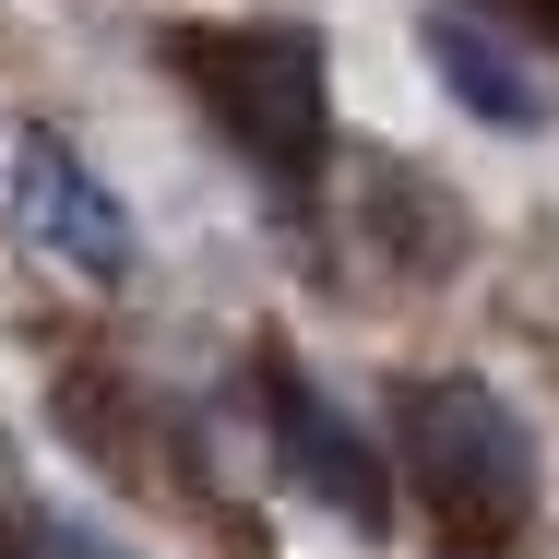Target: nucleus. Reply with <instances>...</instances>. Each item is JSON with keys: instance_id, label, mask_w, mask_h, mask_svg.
Here are the masks:
<instances>
[{"instance_id": "f257e3e1", "label": "nucleus", "mask_w": 559, "mask_h": 559, "mask_svg": "<svg viewBox=\"0 0 559 559\" xmlns=\"http://www.w3.org/2000/svg\"><path fill=\"white\" fill-rule=\"evenodd\" d=\"M393 488L441 524V548H464V559L512 548L524 512H536L524 417L488 381H405L393 393Z\"/></svg>"}, {"instance_id": "f03ea898", "label": "nucleus", "mask_w": 559, "mask_h": 559, "mask_svg": "<svg viewBox=\"0 0 559 559\" xmlns=\"http://www.w3.org/2000/svg\"><path fill=\"white\" fill-rule=\"evenodd\" d=\"M179 60H191V96L215 108V131L262 179H298L322 155V48L298 24H215Z\"/></svg>"}, {"instance_id": "7ed1b4c3", "label": "nucleus", "mask_w": 559, "mask_h": 559, "mask_svg": "<svg viewBox=\"0 0 559 559\" xmlns=\"http://www.w3.org/2000/svg\"><path fill=\"white\" fill-rule=\"evenodd\" d=\"M0 203H12V226H24L48 262H72L84 286H131L143 238H131V215L108 203V179H96L60 131H12V143H0Z\"/></svg>"}, {"instance_id": "20e7f679", "label": "nucleus", "mask_w": 559, "mask_h": 559, "mask_svg": "<svg viewBox=\"0 0 559 559\" xmlns=\"http://www.w3.org/2000/svg\"><path fill=\"white\" fill-rule=\"evenodd\" d=\"M274 429H286V464H298V476H310L334 512H357V524H381V512H393V488L357 464V429H345L310 381H286V369H274Z\"/></svg>"}, {"instance_id": "39448f33", "label": "nucleus", "mask_w": 559, "mask_h": 559, "mask_svg": "<svg viewBox=\"0 0 559 559\" xmlns=\"http://www.w3.org/2000/svg\"><path fill=\"white\" fill-rule=\"evenodd\" d=\"M429 60H441L452 108L488 119V131H536V119H548V84H524V60H512V48H488L464 12H429Z\"/></svg>"}, {"instance_id": "423d86ee", "label": "nucleus", "mask_w": 559, "mask_h": 559, "mask_svg": "<svg viewBox=\"0 0 559 559\" xmlns=\"http://www.w3.org/2000/svg\"><path fill=\"white\" fill-rule=\"evenodd\" d=\"M36 559H119V548H96L84 524H36Z\"/></svg>"}]
</instances>
